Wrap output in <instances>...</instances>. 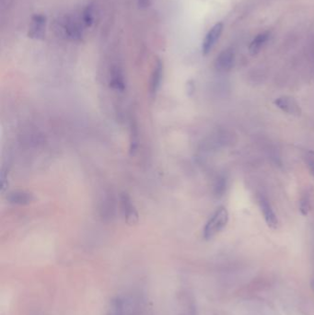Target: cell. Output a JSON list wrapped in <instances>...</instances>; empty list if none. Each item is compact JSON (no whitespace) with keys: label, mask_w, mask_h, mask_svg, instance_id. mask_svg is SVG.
Wrapping results in <instances>:
<instances>
[{"label":"cell","mask_w":314,"mask_h":315,"mask_svg":"<svg viewBox=\"0 0 314 315\" xmlns=\"http://www.w3.org/2000/svg\"><path fill=\"white\" fill-rule=\"evenodd\" d=\"M229 222V212L224 207H218L209 218L204 228L203 236L206 240H210L222 232Z\"/></svg>","instance_id":"obj_1"},{"label":"cell","mask_w":314,"mask_h":315,"mask_svg":"<svg viewBox=\"0 0 314 315\" xmlns=\"http://www.w3.org/2000/svg\"><path fill=\"white\" fill-rule=\"evenodd\" d=\"M64 35L72 41H81L83 30L79 20L72 16H66L60 22Z\"/></svg>","instance_id":"obj_2"},{"label":"cell","mask_w":314,"mask_h":315,"mask_svg":"<svg viewBox=\"0 0 314 315\" xmlns=\"http://www.w3.org/2000/svg\"><path fill=\"white\" fill-rule=\"evenodd\" d=\"M121 207L126 223L130 226L136 225L139 222V214L135 204L127 194H123L121 197Z\"/></svg>","instance_id":"obj_3"},{"label":"cell","mask_w":314,"mask_h":315,"mask_svg":"<svg viewBox=\"0 0 314 315\" xmlns=\"http://www.w3.org/2000/svg\"><path fill=\"white\" fill-rule=\"evenodd\" d=\"M223 29H224V24L222 22H217L207 32L202 45V53L204 55H207L211 52L216 42L221 36L223 33Z\"/></svg>","instance_id":"obj_4"},{"label":"cell","mask_w":314,"mask_h":315,"mask_svg":"<svg viewBox=\"0 0 314 315\" xmlns=\"http://www.w3.org/2000/svg\"><path fill=\"white\" fill-rule=\"evenodd\" d=\"M47 18L43 14H35L32 17L29 27L28 35L34 40H42L45 38Z\"/></svg>","instance_id":"obj_5"},{"label":"cell","mask_w":314,"mask_h":315,"mask_svg":"<svg viewBox=\"0 0 314 315\" xmlns=\"http://www.w3.org/2000/svg\"><path fill=\"white\" fill-rule=\"evenodd\" d=\"M235 53L232 48H226L216 56L215 67L220 72H228L233 67Z\"/></svg>","instance_id":"obj_6"},{"label":"cell","mask_w":314,"mask_h":315,"mask_svg":"<svg viewBox=\"0 0 314 315\" xmlns=\"http://www.w3.org/2000/svg\"><path fill=\"white\" fill-rule=\"evenodd\" d=\"M259 205H260L261 210L263 212L264 218L266 224L271 229L276 230L279 226V219H278V216L276 215L269 201L264 197H261L259 198Z\"/></svg>","instance_id":"obj_7"},{"label":"cell","mask_w":314,"mask_h":315,"mask_svg":"<svg viewBox=\"0 0 314 315\" xmlns=\"http://www.w3.org/2000/svg\"><path fill=\"white\" fill-rule=\"evenodd\" d=\"M274 104L281 111L287 113L288 115L298 116L301 113L299 105L297 104L295 99L288 96H282L277 98L274 100Z\"/></svg>","instance_id":"obj_8"},{"label":"cell","mask_w":314,"mask_h":315,"mask_svg":"<svg viewBox=\"0 0 314 315\" xmlns=\"http://www.w3.org/2000/svg\"><path fill=\"white\" fill-rule=\"evenodd\" d=\"M7 199L11 204L25 206L31 204L34 200V197L25 191H14L9 193Z\"/></svg>","instance_id":"obj_9"},{"label":"cell","mask_w":314,"mask_h":315,"mask_svg":"<svg viewBox=\"0 0 314 315\" xmlns=\"http://www.w3.org/2000/svg\"><path fill=\"white\" fill-rule=\"evenodd\" d=\"M162 76H163V63L161 60H158L156 65L154 66L151 78H150V84L149 90L151 94H156L162 84Z\"/></svg>","instance_id":"obj_10"},{"label":"cell","mask_w":314,"mask_h":315,"mask_svg":"<svg viewBox=\"0 0 314 315\" xmlns=\"http://www.w3.org/2000/svg\"><path fill=\"white\" fill-rule=\"evenodd\" d=\"M269 36V32H263V33H260L259 34H257L250 43L249 53L251 55H255V54H258L262 50V48L267 43Z\"/></svg>","instance_id":"obj_11"},{"label":"cell","mask_w":314,"mask_h":315,"mask_svg":"<svg viewBox=\"0 0 314 315\" xmlns=\"http://www.w3.org/2000/svg\"><path fill=\"white\" fill-rule=\"evenodd\" d=\"M110 86L117 91H125L126 90V82L124 74L121 71L119 67H114L111 73V81H110Z\"/></svg>","instance_id":"obj_12"},{"label":"cell","mask_w":314,"mask_h":315,"mask_svg":"<svg viewBox=\"0 0 314 315\" xmlns=\"http://www.w3.org/2000/svg\"><path fill=\"white\" fill-rule=\"evenodd\" d=\"M107 315H125V302L122 298H116L111 301Z\"/></svg>","instance_id":"obj_13"},{"label":"cell","mask_w":314,"mask_h":315,"mask_svg":"<svg viewBox=\"0 0 314 315\" xmlns=\"http://www.w3.org/2000/svg\"><path fill=\"white\" fill-rule=\"evenodd\" d=\"M81 19L86 27H90L94 21V11L92 6H87L82 12Z\"/></svg>","instance_id":"obj_14"},{"label":"cell","mask_w":314,"mask_h":315,"mask_svg":"<svg viewBox=\"0 0 314 315\" xmlns=\"http://www.w3.org/2000/svg\"><path fill=\"white\" fill-rule=\"evenodd\" d=\"M311 210V198L308 194L304 195L299 203V211L301 215L307 216Z\"/></svg>","instance_id":"obj_15"},{"label":"cell","mask_w":314,"mask_h":315,"mask_svg":"<svg viewBox=\"0 0 314 315\" xmlns=\"http://www.w3.org/2000/svg\"><path fill=\"white\" fill-rule=\"evenodd\" d=\"M225 187H226V180L224 178L222 179H219L218 182H217V184H216V193L217 194H222L224 192Z\"/></svg>","instance_id":"obj_16"},{"label":"cell","mask_w":314,"mask_h":315,"mask_svg":"<svg viewBox=\"0 0 314 315\" xmlns=\"http://www.w3.org/2000/svg\"><path fill=\"white\" fill-rule=\"evenodd\" d=\"M139 1V6H142V7H148L149 5V0H138Z\"/></svg>","instance_id":"obj_17"},{"label":"cell","mask_w":314,"mask_h":315,"mask_svg":"<svg viewBox=\"0 0 314 315\" xmlns=\"http://www.w3.org/2000/svg\"><path fill=\"white\" fill-rule=\"evenodd\" d=\"M310 167H311V170H312V172L314 175V162H311L310 163Z\"/></svg>","instance_id":"obj_18"},{"label":"cell","mask_w":314,"mask_h":315,"mask_svg":"<svg viewBox=\"0 0 314 315\" xmlns=\"http://www.w3.org/2000/svg\"></svg>","instance_id":"obj_19"}]
</instances>
